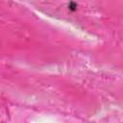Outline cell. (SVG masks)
Wrapping results in <instances>:
<instances>
[{"mask_svg":"<svg viewBox=\"0 0 123 123\" xmlns=\"http://www.w3.org/2000/svg\"><path fill=\"white\" fill-rule=\"evenodd\" d=\"M68 8H69L70 10H72V11H75L76 8H77V4L74 3V2H70V3L68 4Z\"/></svg>","mask_w":123,"mask_h":123,"instance_id":"cell-1","label":"cell"}]
</instances>
